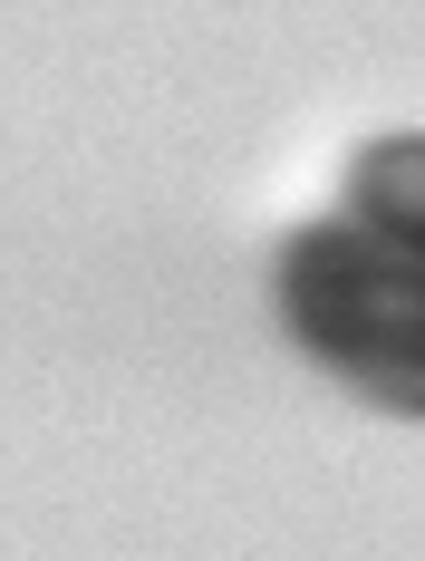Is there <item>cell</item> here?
Listing matches in <instances>:
<instances>
[{
	"mask_svg": "<svg viewBox=\"0 0 425 561\" xmlns=\"http://www.w3.org/2000/svg\"><path fill=\"white\" fill-rule=\"evenodd\" d=\"M271 310H280V339L338 388L377 397L397 416H425V262L329 214L280 242Z\"/></svg>",
	"mask_w": 425,
	"mask_h": 561,
	"instance_id": "cell-1",
	"label": "cell"
},
{
	"mask_svg": "<svg viewBox=\"0 0 425 561\" xmlns=\"http://www.w3.org/2000/svg\"><path fill=\"white\" fill-rule=\"evenodd\" d=\"M338 214H348L358 232H377L387 252L425 262V136H377L368 156L348 165Z\"/></svg>",
	"mask_w": 425,
	"mask_h": 561,
	"instance_id": "cell-2",
	"label": "cell"
}]
</instances>
